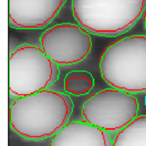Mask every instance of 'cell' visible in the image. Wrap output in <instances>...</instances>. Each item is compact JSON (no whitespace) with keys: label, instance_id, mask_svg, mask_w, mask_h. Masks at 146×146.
Returning a JSON list of instances; mask_svg holds the SVG:
<instances>
[{"label":"cell","instance_id":"cell-1","mask_svg":"<svg viewBox=\"0 0 146 146\" xmlns=\"http://www.w3.org/2000/svg\"><path fill=\"white\" fill-rule=\"evenodd\" d=\"M73 103L68 95L46 89L16 98L9 108L11 129L27 140L52 137L68 123Z\"/></svg>","mask_w":146,"mask_h":146},{"label":"cell","instance_id":"cell-2","mask_svg":"<svg viewBox=\"0 0 146 146\" xmlns=\"http://www.w3.org/2000/svg\"><path fill=\"white\" fill-rule=\"evenodd\" d=\"M99 70L112 88L146 93V36L121 37L110 44L100 55Z\"/></svg>","mask_w":146,"mask_h":146},{"label":"cell","instance_id":"cell-3","mask_svg":"<svg viewBox=\"0 0 146 146\" xmlns=\"http://www.w3.org/2000/svg\"><path fill=\"white\" fill-rule=\"evenodd\" d=\"M146 0H72V10L80 26L98 36L120 35L140 20Z\"/></svg>","mask_w":146,"mask_h":146},{"label":"cell","instance_id":"cell-4","mask_svg":"<svg viewBox=\"0 0 146 146\" xmlns=\"http://www.w3.org/2000/svg\"><path fill=\"white\" fill-rule=\"evenodd\" d=\"M58 65L29 44L16 47L8 60V90L13 98L25 97L47 89L58 76Z\"/></svg>","mask_w":146,"mask_h":146},{"label":"cell","instance_id":"cell-5","mask_svg":"<svg viewBox=\"0 0 146 146\" xmlns=\"http://www.w3.org/2000/svg\"><path fill=\"white\" fill-rule=\"evenodd\" d=\"M139 111L137 98L119 89L101 90L90 95L82 106L84 121L111 133H117L134 119Z\"/></svg>","mask_w":146,"mask_h":146},{"label":"cell","instance_id":"cell-6","mask_svg":"<svg viewBox=\"0 0 146 146\" xmlns=\"http://www.w3.org/2000/svg\"><path fill=\"white\" fill-rule=\"evenodd\" d=\"M43 52L58 66L79 63L88 57L92 49L89 32L80 25L59 24L41 36Z\"/></svg>","mask_w":146,"mask_h":146},{"label":"cell","instance_id":"cell-7","mask_svg":"<svg viewBox=\"0 0 146 146\" xmlns=\"http://www.w3.org/2000/svg\"><path fill=\"white\" fill-rule=\"evenodd\" d=\"M67 0H8L11 26L18 29H38L48 25Z\"/></svg>","mask_w":146,"mask_h":146},{"label":"cell","instance_id":"cell-8","mask_svg":"<svg viewBox=\"0 0 146 146\" xmlns=\"http://www.w3.org/2000/svg\"><path fill=\"white\" fill-rule=\"evenodd\" d=\"M110 133L86 121L69 122L56 133L49 146H112Z\"/></svg>","mask_w":146,"mask_h":146},{"label":"cell","instance_id":"cell-9","mask_svg":"<svg viewBox=\"0 0 146 146\" xmlns=\"http://www.w3.org/2000/svg\"><path fill=\"white\" fill-rule=\"evenodd\" d=\"M112 146H146V115L137 116L118 131Z\"/></svg>","mask_w":146,"mask_h":146},{"label":"cell","instance_id":"cell-10","mask_svg":"<svg viewBox=\"0 0 146 146\" xmlns=\"http://www.w3.org/2000/svg\"><path fill=\"white\" fill-rule=\"evenodd\" d=\"M64 90L73 96H82L89 94L94 86L92 74L84 70L72 71L64 78Z\"/></svg>","mask_w":146,"mask_h":146},{"label":"cell","instance_id":"cell-11","mask_svg":"<svg viewBox=\"0 0 146 146\" xmlns=\"http://www.w3.org/2000/svg\"><path fill=\"white\" fill-rule=\"evenodd\" d=\"M144 17H143V21H144V26H145V29L146 31V7L145 10V12H144Z\"/></svg>","mask_w":146,"mask_h":146}]
</instances>
